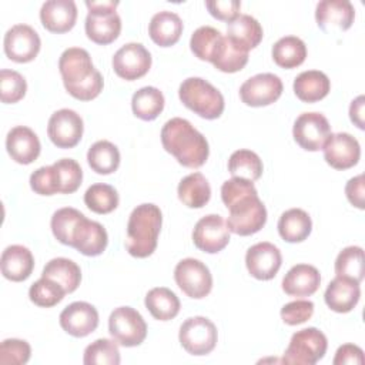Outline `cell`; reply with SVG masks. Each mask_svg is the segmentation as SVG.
I'll return each mask as SVG.
<instances>
[{
	"mask_svg": "<svg viewBox=\"0 0 365 365\" xmlns=\"http://www.w3.org/2000/svg\"><path fill=\"white\" fill-rule=\"evenodd\" d=\"M41 277L53 279L54 282H57L58 285L63 287V289L66 291V294H71L74 292L81 281V271L80 267L68 259V258H53L50 259L41 272Z\"/></svg>",
	"mask_w": 365,
	"mask_h": 365,
	"instance_id": "1f68e13d",
	"label": "cell"
},
{
	"mask_svg": "<svg viewBox=\"0 0 365 365\" xmlns=\"http://www.w3.org/2000/svg\"><path fill=\"white\" fill-rule=\"evenodd\" d=\"M6 148L9 155L19 164H30L40 155V140L37 134L26 127H13L6 137Z\"/></svg>",
	"mask_w": 365,
	"mask_h": 365,
	"instance_id": "44dd1931",
	"label": "cell"
},
{
	"mask_svg": "<svg viewBox=\"0 0 365 365\" xmlns=\"http://www.w3.org/2000/svg\"><path fill=\"white\" fill-rule=\"evenodd\" d=\"M66 295V291L61 285L54 282L53 279L41 277L34 284H31L29 289L30 301L38 307L50 308L57 305Z\"/></svg>",
	"mask_w": 365,
	"mask_h": 365,
	"instance_id": "ee69618b",
	"label": "cell"
},
{
	"mask_svg": "<svg viewBox=\"0 0 365 365\" xmlns=\"http://www.w3.org/2000/svg\"><path fill=\"white\" fill-rule=\"evenodd\" d=\"M1 274L4 278L20 282L27 279L34 268L31 251L24 245H9L1 254Z\"/></svg>",
	"mask_w": 365,
	"mask_h": 365,
	"instance_id": "484cf974",
	"label": "cell"
},
{
	"mask_svg": "<svg viewBox=\"0 0 365 365\" xmlns=\"http://www.w3.org/2000/svg\"><path fill=\"white\" fill-rule=\"evenodd\" d=\"M331 134V125L321 113H302L297 117L292 135L297 144L307 151L322 150Z\"/></svg>",
	"mask_w": 365,
	"mask_h": 365,
	"instance_id": "8fae6325",
	"label": "cell"
},
{
	"mask_svg": "<svg viewBox=\"0 0 365 365\" xmlns=\"http://www.w3.org/2000/svg\"><path fill=\"white\" fill-rule=\"evenodd\" d=\"M40 20L51 33L71 30L77 20V6L73 0H47L40 9Z\"/></svg>",
	"mask_w": 365,
	"mask_h": 365,
	"instance_id": "7402d4cb",
	"label": "cell"
},
{
	"mask_svg": "<svg viewBox=\"0 0 365 365\" xmlns=\"http://www.w3.org/2000/svg\"><path fill=\"white\" fill-rule=\"evenodd\" d=\"M30 187L40 195H53L58 192L57 175L53 165H44L37 168L30 175Z\"/></svg>",
	"mask_w": 365,
	"mask_h": 365,
	"instance_id": "c3c4849f",
	"label": "cell"
},
{
	"mask_svg": "<svg viewBox=\"0 0 365 365\" xmlns=\"http://www.w3.org/2000/svg\"><path fill=\"white\" fill-rule=\"evenodd\" d=\"M322 150L325 161L335 170H348L356 165L361 157L358 140L348 133H331Z\"/></svg>",
	"mask_w": 365,
	"mask_h": 365,
	"instance_id": "e0dca14e",
	"label": "cell"
},
{
	"mask_svg": "<svg viewBox=\"0 0 365 365\" xmlns=\"http://www.w3.org/2000/svg\"><path fill=\"white\" fill-rule=\"evenodd\" d=\"M335 274L361 282L364 279V250L358 245L344 248L335 259Z\"/></svg>",
	"mask_w": 365,
	"mask_h": 365,
	"instance_id": "ab89813d",
	"label": "cell"
},
{
	"mask_svg": "<svg viewBox=\"0 0 365 365\" xmlns=\"http://www.w3.org/2000/svg\"><path fill=\"white\" fill-rule=\"evenodd\" d=\"M334 365H361L364 364V351L354 344H344L341 345L336 352H335V358H334Z\"/></svg>",
	"mask_w": 365,
	"mask_h": 365,
	"instance_id": "f5cc1de1",
	"label": "cell"
},
{
	"mask_svg": "<svg viewBox=\"0 0 365 365\" xmlns=\"http://www.w3.org/2000/svg\"><path fill=\"white\" fill-rule=\"evenodd\" d=\"M307 57V46L297 36L281 37L272 46V58L282 68L301 66Z\"/></svg>",
	"mask_w": 365,
	"mask_h": 365,
	"instance_id": "e575fe53",
	"label": "cell"
},
{
	"mask_svg": "<svg viewBox=\"0 0 365 365\" xmlns=\"http://www.w3.org/2000/svg\"><path fill=\"white\" fill-rule=\"evenodd\" d=\"M225 37L211 26L198 27L190 38V48L195 57L214 63L220 56Z\"/></svg>",
	"mask_w": 365,
	"mask_h": 365,
	"instance_id": "f546056e",
	"label": "cell"
},
{
	"mask_svg": "<svg viewBox=\"0 0 365 365\" xmlns=\"http://www.w3.org/2000/svg\"><path fill=\"white\" fill-rule=\"evenodd\" d=\"M314 314V302L308 299H297L281 308V318L287 325H299L308 321Z\"/></svg>",
	"mask_w": 365,
	"mask_h": 365,
	"instance_id": "f907efd6",
	"label": "cell"
},
{
	"mask_svg": "<svg viewBox=\"0 0 365 365\" xmlns=\"http://www.w3.org/2000/svg\"><path fill=\"white\" fill-rule=\"evenodd\" d=\"M182 33V20L174 11L163 10L155 13L148 24V34L151 40L160 47H170L175 44Z\"/></svg>",
	"mask_w": 365,
	"mask_h": 365,
	"instance_id": "83f0119b",
	"label": "cell"
},
{
	"mask_svg": "<svg viewBox=\"0 0 365 365\" xmlns=\"http://www.w3.org/2000/svg\"><path fill=\"white\" fill-rule=\"evenodd\" d=\"M161 143L164 150L187 168H200L210 154L207 138L181 117H174L163 125Z\"/></svg>",
	"mask_w": 365,
	"mask_h": 365,
	"instance_id": "7a4b0ae2",
	"label": "cell"
},
{
	"mask_svg": "<svg viewBox=\"0 0 365 365\" xmlns=\"http://www.w3.org/2000/svg\"><path fill=\"white\" fill-rule=\"evenodd\" d=\"M4 53L16 63H29L40 51L41 40L29 24H14L4 34Z\"/></svg>",
	"mask_w": 365,
	"mask_h": 365,
	"instance_id": "9a60e30c",
	"label": "cell"
},
{
	"mask_svg": "<svg viewBox=\"0 0 365 365\" xmlns=\"http://www.w3.org/2000/svg\"><path fill=\"white\" fill-rule=\"evenodd\" d=\"M264 31L258 20L250 14H240L227 24V37L238 48L250 51L262 40Z\"/></svg>",
	"mask_w": 365,
	"mask_h": 365,
	"instance_id": "4316f807",
	"label": "cell"
},
{
	"mask_svg": "<svg viewBox=\"0 0 365 365\" xmlns=\"http://www.w3.org/2000/svg\"><path fill=\"white\" fill-rule=\"evenodd\" d=\"M107 244L108 235L106 228L100 222L84 217L76 228L71 247H74L83 255L97 257L103 254Z\"/></svg>",
	"mask_w": 365,
	"mask_h": 365,
	"instance_id": "603a6c76",
	"label": "cell"
},
{
	"mask_svg": "<svg viewBox=\"0 0 365 365\" xmlns=\"http://www.w3.org/2000/svg\"><path fill=\"white\" fill-rule=\"evenodd\" d=\"M331 81L319 70H307L299 73L294 80L295 96L305 103H315L328 96Z\"/></svg>",
	"mask_w": 365,
	"mask_h": 365,
	"instance_id": "f1b7e54d",
	"label": "cell"
},
{
	"mask_svg": "<svg viewBox=\"0 0 365 365\" xmlns=\"http://www.w3.org/2000/svg\"><path fill=\"white\" fill-rule=\"evenodd\" d=\"M58 70L66 90L77 100L90 101L103 90V76L81 47L66 48L58 58Z\"/></svg>",
	"mask_w": 365,
	"mask_h": 365,
	"instance_id": "6da1fadb",
	"label": "cell"
},
{
	"mask_svg": "<svg viewBox=\"0 0 365 365\" xmlns=\"http://www.w3.org/2000/svg\"><path fill=\"white\" fill-rule=\"evenodd\" d=\"M227 208L230 210L227 227L230 232L237 235L255 234L267 222V208L259 200L258 192L245 195Z\"/></svg>",
	"mask_w": 365,
	"mask_h": 365,
	"instance_id": "8992f818",
	"label": "cell"
},
{
	"mask_svg": "<svg viewBox=\"0 0 365 365\" xmlns=\"http://www.w3.org/2000/svg\"><path fill=\"white\" fill-rule=\"evenodd\" d=\"M321 284L319 271L309 264L294 265L282 278V289L291 297H309Z\"/></svg>",
	"mask_w": 365,
	"mask_h": 365,
	"instance_id": "d4e9b609",
	"label": "cell"
},
{
	"mask_svg": "<svg viewBox=\"0 0 365 365\" xmlns=\"http://www.w3.org/2000/svg\"><path fill=\"white\" fill-rule=\"evenodd\" d=\"M255 192H257V188L254 187L252 181L238 178V177H232L231 180L224 181L221 185V200L225 204V207H230L237 200Z\"/></svg>",
	"mask_w": 365,
	"mask_h": 365,
	"instance_id": "681fc988",
	"label": "cell"
},
{
	"mask_svg": "<svg viewBox=\"0 0 365 365\" xmlns=\"http://www.w3.org/2000/svg\"><path fill=\"white\" fill-rule=\"evenodd\" d=\"M180 201L190 208H201L211 198V187L201 173L185 175L177 188Z\"/></svg>",
	"mask_w": 365,
	"mask_h": 365,
	"instance_id": "d6a6232c",
	"label": "cell"
},
{
	"mask_svg": "<svg viewBox=\"0 0 365 365\" xmlns=\"http://www.w3.org/2000/svg\"><path fill=\"white\" fill-rule=\"evenodd\" d=\"M31 348L27 341L9 338L0 345V364L3 365H23L29 362Z\"/></svg>",
	"mask_w": 365,
	"mask_h": 365,
	"instance_id": "7dc6e473",
	"label": "cell"
},
{
	"mask_svg": "<svg viewBox=\"0 0 365 365\" xmlns=\"http://www.w3.org/2000/svg\"><path fill=\"white\" fill-rule=\"evenodd\" d=\"M355 19V9L349 0H322L317 4L315 20L327 33L348 30Z\"/></svg>",
	"mask_w": 365,
	"mask_h": 365,
	"instance_id": "ffe728a7",
	"label": "cell"
},
{
	"mask_svg": "<svg viewBox=\"0 0 365 365\" xmlns=\"http://www.w3.org/2000/svg\"><path fill=\"white\" fill-rule=\"evenodd\" d=\"M312 230V221L307 211L289 208L278 220V232L287 242H301L308 238Z\"/></svg>",
	"mask_w": 365,
	"mask_h": 365,
	"instance_id": "4dcf8cb0",
	"label": "cell"
},
{
	"mask_svg": "<svg viewBox=\"0 0 365 365\" xmlns=\"http://www.w3.org/2000/svg\"><path fill=\"white\" fill-rule=\"evenodd\" d=\"M121 361L118 345L107 338H100L87 345L83 362L86 365H118Z\"/></svg>",
	"mask_w": 365,
	"mask_h": 365,
	"instance_id": "b9f144b4",
	"label": "cell"
},
{
	"mask_svg": "<svg viewBox=\"0 0 365 365\" xmlns=\"http://www.w3.org/2000/svg\"><path fill=\"white\" fill-rule=\"evenodd\" d=\"M282 264V255L278 247L271 242H257L248 248L245 254V265L248 272L261 281L272 279Z\"/></svg>",
	"mask_w": 365,
	"mask_h": 365,
	"instance_id": "ac0fdd59",
	"label": "cell"
},
{
	"mask_svg": "<svg viewBox=\"0 0 365 365\" xmlns=\"http://www.w3.org/2000/svg\"><path fill=\"white\" fill-rule=\"evenodd\" d=\"M108 332L123 346H137L147 336V324L141 314L131 307L115 308L108 318Z\"/></svg>",
	"mask_w": 365,
	"mask_h": 365,
	"instance_id": "ba28073f",
	"label": "cell"
},
{
	"mask_svg": "<svg viewBox=\"0 0 365 365\" xmlns=\"http://www.w3.org/2000/svg\"><path fill=\"white\" fill-rule=\"evenodd\" d=\"M145 308L158 321H170L180 312L178 297L165 287H155L150 289L144 299Z\"/></svg>",
	"mask_w": 365,
	"mask_h": 365,
	"instance_id": "836d02e7",
	"label": "cell"
},
{
	"mask_svg": "<svg viewBox=\"0 0 365 365\" xmlns=\"http://www.w3.org/2000/svg\"><path fill=\"white\" fill-rule=\"evenodd\" d=\"M84 124L80 114L70 108H61L48 118L47 134L54 145L58 148L76 147L83 135Z\"/></svg>",
	"mask_w": 365,
	"mask_h": 365,
	"instance_id": "4fadbf2b",
	"label": "cell"
},
{
	"mask_svg": "<svg viewBox=\"0 0 365 365\" xmlns=\"http://www.w3.org/2000/svg\"><path fill=\"white\" fill-rule=\"evenodd\" d=\"M194 245L208 254H217L230 242V230L218 214H208L200 218L192 230Z\"/></svg>",
	"mask_w": 365,
	"mask_h": 365,
	"instance_id": "5bb4252c",
	"label": "cell"
},
{
	"mask_svg": "<svg viewBox=\"0 0 365 365\" xmlns=\"http://www.w3.org/2000/svg\"><path fill=\"white\" fill-rule=\"evenodd\" d=\"M364 103L365 97L358 96L355 100H352L349 106V118L361 130L364 128Z\"/></svg>",
	"mask_w": 365,
	"mask_h": 365,
	"instance_id": "11a10c76",
	"label": "cell"
},
{
	"mask_svg": "<svg viewBox=\"0 0 365 365\" xmlns=\"http://www.w3.org/2000/svg\"><path fill=\"white\" fill-rule=\"evenodd\" d=\"M57 182H58V192L61 194H71L78 190L83 181V170L80 164L73 158H61L53 164Z\"/></svg>",
	"mask_w": 365,
	"mask_h": 365,
	"instance_id": "7bdbcfd3",
	"label": "cell"
},
{
	"mask_svg": "<svg viewBox=\"0 0 365 365\" xmlns=\"http://www.w3.org/2000/svg\"><path fill=\"white\" fill-rule=\"evenodd\" d=\"M174 279L180 289L194 299L207 297L212 288V275L208 267L195 258L181 259L175 265Z\"/></svg>",
	"mask_w": 365,
	"mask_h": 365,
	"instance_id": "30bf717a",
	"label": "cell"
},
{
	"mask_svg": "<svg viewBox=\"0 0 365 365\" xmlns=\"http://www.w3.org/2000/svg\"><path fill=\"white\" fill-rule=\"evenodd\" d=\"M163 224L161 210L151 202L137 205L127 222V237L124 245L130 255L135 258L150 257L158 241V234Z\"/></svg>",
	"mask_w": 365,
	"mask_h": 365,
	"instance_id": "3957f363",
	"label": "cell"
},
{
	"mask_svg": "<svg viewBox=\"0 0 365 365\" xmlns=\"http://www.w3.org/2000/svg\"><path fill=\"white\" fill-rule=\"evenodd\" d=\"M181 103L202 118H218L224 111V97L211 83L201 77L185 78L178 88Z\"/></svg>",
	"mask_w": 365,
	"mask_h": 365,
	"instance_id": "277c9868",
	"label": "cell"
},
{
	"mask_svg": "<svg viewBox=\"0 0 365 365\" xmlns=\"http://www.w3.org/2000/svg\"><path fill=\"white\" fill-rule=\"evenodd\" d=\"M328 348L327 336L315 327L297 331L284 352V364L314 365L324 358Z\"/></svg>",
	"mask_w": 365,
	"mask_h": 365,
	"instance_id": "52a82bcc",
	"label": "cell"
},
{
	"mask_svg": "<svg viewBox=\"0 0 365 365\" xmlns=\"http://www.w3.org/2000/svg\"><path fill=\"white\" fill-rule=\"evenodd\" d=\"M345 194H346V198L348 201L359 208V210H364V175L359 174L356 177H352L346 185H345Z\"/></svg>",
	"mask_w": 365,
	"mask_h": 365,
	"instance_id": "db71d44e",
	"label": "cell"
},
{
	"mask_svg": "<svg viewBox=\"0 0 365 365\" xmlns=\"http://www.w3.org/2000/svg\"><path fill=\"white\" fill-rule=\"evenodd\" d=\"M88 14L86 17V34L97 44L113 43L121 31V19L115 13L118 1H86Z\"/></svg>",
	"mask_w": 365,
	"mask_h": 365,
	"instance_id": "5b68a950",
	"label": "cell"
},
{
	"mask_svg": "<svg viewBox=\"0 0 365 365\" xmlns=\"http://www.w3.org/2000/svg\"><path fill=\"white\" fill-rule=\"evenodd\" d=\"M118 194L114 187L103 182L93 184L84 192L86 205L97 214H108L118 205Z\"/></svg>",
	"mask_w": 365,
	"mask_h": 365,
	"instance_id": "60d3db41",
	"label": "cell"
},
{
	"mask_svg": "<svg viewBox=\"0 0 365 365\" xmlns=\"http://www.w3.org/2000/svg\"><path fill=\"white\" fill-rule=\"evenodd\" d=\"M164 96L157 87H143L133 94L131 108L135 117L151 121L155 120L164 108Z\"/></svg>",
	"mask_w": 365,
	"mask_h": 365,
	"instance_id": "d590c367",
	"label": "cell"
},
{
	"mask_svg": "<svg viewBox=\"0 0 365 365\" xmlns=\"http://www.w3.org/2000/svg\"><path fill=\"white\" fill-rule=\"evenodd\" d=\"M178 339L188 354L195 356L207 355L217 345V327L205 317H191L181 324Z\"/></svg>",
	"mask_w": 365,
	"mask_h": 365,
	"instance_id": "9c48e42d",
	"label": "cell"
},
{
	"mask_svg": "<svg viewBox=\"0 0 365 365\" xmlns=\"http://www.w3.org/2000/svg\"><path fill=\"white\" fill-rule=\"evenodd\" d=\"M361 298L359 282L344 277H335L327 287L324 299L329 309L345 314L352 311Z\"/></svg>",
	"mask_w": 365,
	"mask_h": 365,
	"instance_id": "cb8c5ba5",
	"label": "cell"
},
{
	"mask_svg": "<svg viewBox=\"0 0 365 365\" xmlns=\"http://www.w3.org/2000/svg\"><path fill=\"white\" fill-rule=\"evenodd\" d=\"M60 327L76 338H83L96 331L98 325V311L94 305L76 301L67 305L60 314Z\"/></svg>",
	"mask_w": 365,
	"mask_h": 365,
	"instance_id": "d6986e66",
	"label": "cell"
},
{
	"mask_svg": "<svg viewBox=\"0 0 365 365\" xmlns=\"http://www.w3.org/2000/svg\"><path fill=\"white\" fill-rule=\"evenodd\" d=\"M150 67L151 54L141 43H127L113 56V68L115 74L127 81L145 76Z\"/></svg>",
	"mask_w": 365,
	"mask_h": 365,
	"instance_id": "2e32d148",
	"label": "cell"
},
{
	"mask_svg": "<svg viewBox=\"0 0 365 365\" xmlns=\"http://www.w3.org/2000/svg\"><path fill=\"white\" fill-rule=\"evenodd\" d=\"M205 7L208 9V11L212 17L230 23L240 16L241 1H238V0H214V1H205Z\"/></svg>",
	"mask_w": 365,
	"mask_h": 365,
	"instance_id": "816d5d0a",
	"label": "cell"
},
{
	"mask_svg": "<svg viewBox=\"0 0 365 365\" xmlns=\"http://www.w3.org/2000/svg\"><path fill=\"white\" fill-rule=\"evenodd\" d=\"M248 63V53L232 44L225 36L222 50L212 66L222 73H235L245 67Z\"/></svg>",
	"mask_w": 365,
	"mask_h": 365,
	"instance_id": "bcb514c9",
	"label": "cell"
},
{
	"mask_svg": "<svg viewBox=\"0 0 365 365\" xmlns=\"http://www.w3.org/2000/svg\"><path fill=\"white\" fill-rule=\"evenodd\" d=\"M87 161L93 171H96L97 174L107 175L118 168L120 151L113 143L107 140H100L88 148Z\"/></svg>",
	"mask_w": 365,
	"mask_h": 365,
	"instance_id": "8d00e7d4",
	"label": "cell"
},
{
	"mask_svg": "<svg viewBox=\"0 0 365 365\" xmlns=\"http://www.w3.org/2000/svg\"><path fill=\"white\" fill-rule=\"evenodd\" d=\"M27 91V83L24 77L14 71L3 68L0 71V97L6 104L20 101Z\"/></svg>",
	"mask_w": 365,
	"mask_h": 365,
	"instance_id": "f6af8a7d",
	"label": "cell"
},
{
	"mask_svg": "<svg viewBox=\"0 0 365 365\" xmlns=\"http://www.w3.org/2000/svg\"><path fill=\"white\" fill-rule=\"evenodd\" d=\"M282 81L272 73H259L245 80L240 87V97L244 104L262 107L275 103L282 94Z\"/></svg>",
	"mask_w": 365,
	"mask_h": 365,
	"instance_id": "7c38bea8",
	"label": "cell"
},
{
	"mask_svg": "<svg viewBox=\"0 0 365 365\" xmlns=\"http://www.w3.org/2000/svg\"><path fill=\"white\" fill-rule=\"evenodd\" d=\"M262 161L259 155L251 150H237L230 155L228 171L232 177L255 181L262 174Z\"/></svg>",
	"mask_w": 365,
	"mask_h": 365,
	"instance_id": "74e56055",
	"label": "cell"
},
{
	"mask_svg": "<svg viewBox=\"0 0 365 365\" xmlns=\"http://www.w3.org/2000/svg\"><path fill=\"white\" fill-rule=\"evenodd\" d=\"M84 217L86 215L83 212H80L78 210L71 208V207H64V208L57 210L53 214L51 221H50V227H51L54 238L58 242L71 247L76 228Z\"/></svg>",
	"mask_w": 365,
	"mask_h": 365,
	"instance_id": "f35d334b",
	"label": "cell"
}]
</instances>
